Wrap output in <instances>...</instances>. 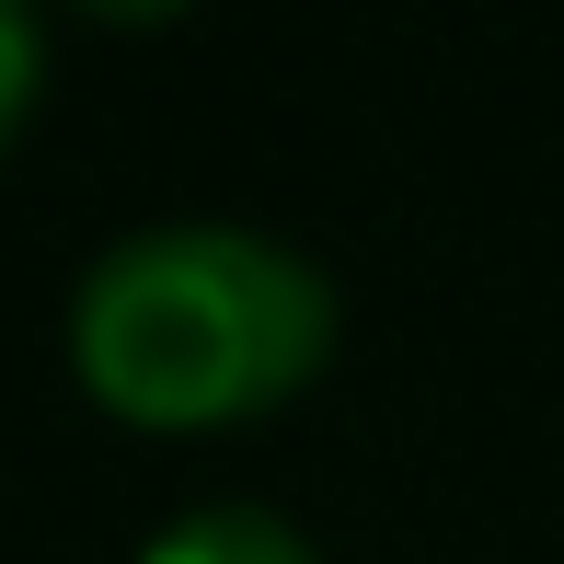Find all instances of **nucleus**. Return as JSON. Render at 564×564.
<instances>
[{"label":"nucleus","mask_w":564,"mask_h":564,"mask_svg":"<svg viewBox=\"0 0 564 564\" xmlns=\"http://www.w3.org/2000/svg\"><path fill=\"white\" fill-rule=\"evenodd\" d=\"M346 300L253 219L116 230L69 289V369L127 426H242L335 357Z\"/></svg>","instance_id":"1"},{"label":"nucleus","mask_w":564,"mask_h":564,"mask_svg":"<svg viewBox=\"0 0 564 564\" xmlns=\"http://www.w3.org/2000/svg\"><path fill=\"white\" fill-rule=\"evenodd\" d=\"M139 564H323V553H312V530H300L289 507L208 496V507H185V519H162V530H150Z\"/></svg>","instance_id":"2"},{"label":"nucleus","mask_w":564,"mask_h":564,"mask_svg":"<svg viewBox=\"0 0 564 564\" xmlns=\"http://www.w3.org/2000/svg\"><path fill=\"white\" fill-rule=\"evenodd\" d=\"M35 82H46V23L0 0V150H12V127H23V105H35Z\"/></svg>","instance_id":"3"}]
</instances>
